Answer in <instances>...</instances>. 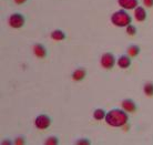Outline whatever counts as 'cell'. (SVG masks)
I'll return each mask as SVG.
<instances>
[{
	"label": "cell",
	"instance_id": "cell-1",
	"mask_svg": "<svg viewBox=\"0 0 153 145\" xmlns=\"http://www.w3.org/2000/svg\"><path fill=\"white\" fill-rule=\"evenodd\" d=\"M104 120L109 125L114 126V127H122L128 123L129 116L123 109H112L110 112L107 113V116Z\"/></svg>",
	"mask_w": 153,
	"mask_h": 145
},
{
	"label": "cell",
	"instance_id": "cell-2",
	"mask_svg": "<svg viewBox=\"0 0 153 145\" xmlns=\"http://www.w3.org/2000/svg\"><path fill=\"white\" fill-rule=\"evenodd\" d=\"M111 22L115 27H128L132 22V17L128 13L126 9H121L111 16Z\"/></svg>",
	"mask_w": 153,
	"mask_h": 145
},
{
	"label": "cell",
	"instance_id": "cell-3",
	"mask_svg": "<svg viewBox=\"0 0 153 145\" xmlns=\"http://www.w3.org/2000/svg\"><path fill=\"white\" fill-rule=\"evenodd\" d=\"M8 22L10 24V27L15 28V29H19V28H22L26 23V18L25 16L19 13V12H16V13H12L10 17H9V20Z\"/></svg>",
	"mask_w": 153,
	"mask_h": 145
},
{
	"label": "cell",
	"instance_id": "cell-4",
	"mask_svg": "<svg viewBox=\"0 0 153 145\" xmlns=\"http://www.w3.org/2000/svg\"><path fill=\"white\" fill-rule=\"evenodd\" d=\"M51 123H52L51 118L47 114L38 115L35 120V125L37 129H39V130H47V129L51 125Z\"/></svg>",
	"mask_w": 153,
	"mask_h": 145
},
{
	"label": "cell",
	"instance_id": "cell-5",
	"mask_svg": "<svg viewBox=\"0 0 153 145\" xmlns=\"http://www.w3.org/2000/svg\"><path fill=\"white\" fill-rule=\"evenodd\" d=\"M115 62H117L115 57L111 52H107V53H104L103 55L101 57V65L103 67L104 69H107V70L112 69V68L114 67Z\"/></svg>",
	"mask_w": 153,
	"mask_h": 145
},
{
	"label": "cell",
	"instance_id": "cell-6",
	"mask_svg": "<svg viewBox=\"0 0 153 145\" xmlns=\"http://www.w3.org/2000/svg\"><path fill=\"white\" fill-rule=\"evenodd\" d=\"M121 107H122V109L126 111V113H134L135 111L138 110V105H137V103L131 99L123 100L122 103H121Z\"/></svg>",
	"mask_w": 153,
	"mask_h": 145
},
{
	"label": "cell",
	"instance_id": "cell-7",
	"mask_svg": "<svg viewBox=\"0 0 153 145\" xmlns=\"http://www.w3.org/2000/svg\"><path fill=\"white\" fill-rule=\"evenodd\" d=\"M118 4L120 7H122V9L132 10L138 7L139 0H118Z\"/></svg>",
	"mask_w": 153,
	"mask_h": 145
},
{
	"label": "cell",
	"instance_id": "cell-8",
	"mask_svg": "<svg viewBox=\"0 0 153 145\" xmlns=\"http://www.w3.org/2000/svg\"><path fill=\"white\" fill-rule=\"evenodd\" d=\"M33 53L37 58L39 59H43L48 55V50L46 49V47L41 44V43H37L33 46Z\"/></svg>",
	"mask_w": 153,
	"mask_h": 145
},
{
	"label": "cell",
	"instance_id": "cell-9",
	"mask_svg": "<svg viewBox=\"0 0 153 145\" xmlns=\"http://www.w3.org/2000/svg\"><path fill=\"white\" fill-rule=\"evenodd\" d=\"M117 63H118V65L121 68V69H128V68H130L131 64H132V60H131L130 55H128V54H122V55L118 59Z\"/></svg>",
	"mask_w": 153,
	"mask_h": 145
},
{
	"label": "cell",
	"instance_id": "cell-10",
	"mask_svg": "<svg viewBox=\"0 0 153 145\" xmlns=\"http://www.w3.org/2000/svg\"><path fill=\"white\" fill-rule=\"evenodd\" d=\"M87 76V70L84 68H78L76 70H74L71 74V78H72L73 81H76V82H80V81L84 80Z\"/></svg>",
	"mask_w": 153,
	"mask_h": 145
},
{
	"label": "cell",
	"instance_id": "cell-11",
	"mask_svg": "<svg viewBox=\"0 0 153 145\" xmlns=\"http://www.w3.org/2000/svg\"><path fill=\"white\" fill-rule=\"evenodd\" d=\"M146 16H148V13H146L144 7L138 6L134 9V17H135L137 21H139V22H143L146 19Z\"/></svg>",
	"mask_w": 153,
	"mask_h": 145
},
{
	"label": "cell",
	"instance_id": "cell-12",
	"mask_svg": "<svg viewBox=\"0 0 153 145\" xmlns=\"http://www.w3.org/2000/svg\"><path fill=\"white\" fill-rule=\"evenodd\" d=\"M65 38H67L65 33L62 30H60V29L53 30L51 32V39L54 40V41H63Z\"/></svg>",
	"mask_w": 153,
	"mask_h": 145
},
{
	"label": "cell",
	"instance_id": "cell-13",
	"mask_svg": "<svg viewBox=\"0 0 153 145\" xmlns=\"http://www.w3.org/2000/svg\"><path fill=\"white\" fill-rule=\"evenodd\" d=\"M140 52H141L140 47L135 46V44H132V46L128 47V49H126V54H128V55H130L131 58L138 57L139 54H140Z\"/></svg>",
	"mask_w": 153,
	"mask_h": 145
},
{
	"label": "cell",
	"instance_id": "cell-14",
	"mask_svg": "<svg viewBox=\"0 0 153 145\" xmlns=\"http://www.w3.org/2000/svg\"><path fill=\"white\" fill-rule=\"evenodd\" d=\"M105 116H107V112L103 109H96L93 111V118L97 121H101V120L105 118Z\"/></svg>",
	"mask_w": 153,
	"mask_h": 145
},
{
	"label": "cell",
	"instance_id": "cell-15",
	"mask_svg": "<svg viewBox=\"0 0 153 145\" xmlns=\"http://www.w3.org/2000/svg\"><path fill=\"white\" fill-rule=\"evenodd\" d=\"M143 91H144V93H146V95L153 96V83L152 82L146 83V85H144V88H143Z\"/></svg>",
	"mask_w": 153,
	"mask_h": 145
},
{
	"label": "cell",
	"instance_id": "cell-16",
	"mask_svg": "<svg viewBox=\"0 0 153 145\" xmlns=\"http://www.w3.org/2000/svg\"><path fill=\"white\" fill-rule=\"evenodd\" d=\"M126 33H128L129 36H135L137 35V32H138L137 27L133 26V24H129L128 27H126Z\"/></svg>",
	"mask_w": 153,
	"mask_h": 145
},
{
	"label": "cell",
	"instance_id": "cell-17",
	"mask_svg": "<svg viewBox=\"0 0 153 145\" xmlns=\"http://www.w3.org/2000/svg\"><path fill=\"white\" fill-rule=\"evenodd\" d=\"M45 144L47 145H57L59 144V138L57 136H50L47 138V141L45 142Z\"/></svg>",
	"mask_w": 153,
	"mask_h": 145
},
{
	"label": "cell",
	"instance_id": "cell-18",
	"mask_svg": "<svg viewBox=\"0 0 153 145\" xmlns=\"http://www.w3.org/2000/svg\"><path fill=\"white\" fill-rule=\"evenodd\" d=\"M25 140H26V138H23V136H22V138H20V136H19V138H16L13 143H15V144H17V145H19V144H25V143H26V141H25Z\"/></svg>",
	"mask_w": 153,
	"mask_h": 145
},
{
	"label": "cell",
	"instance_id": "cell-19",
	"mask_svg": "<svg viewBox=\"0 0 153 145\" xmlns=\"http://www.w3.org/2000/svg\"><path fill=\"white\" fill-rule=\"evenodd\" d=\"M144 7L146 8H152L153 7V0H142Z\"/></svg>",
	"mask_w": 153,
	"mask_h": 145
},
{
	"label": "cell",
	"instance_id": "cell-20",
	"mask_svg": "<svg viewBox=\"0 0 153 145\" xmlns=\"http://www.w3.org/2000/svg\"><path fill=\"white\" fill-rule=\"evenodd\" d=\"M76 144H90V141H88V138H81L79 141L76 142Z\"/></svg>",
	"mask_w": 153,
	"mask_h": 145
},
{
	"label": "cell",
	"instance_id": "cell-21",
	"mask_svg": "<svg viewBox=\"0 0 153 145\" xmlns=\"http://www.w3.org/2000/svg\"><path fill=\"white\" fill-rule=\"evenodd\" d=\"M28 0H15V2L17 4H26Z\"/></svg>",
	"mask_w": 153,
	"mask_h": 145
},
{
	"label": "cell",
	"instance_id": "cell-22",
	"mask_svg": "<svg viewBox=\"0 0 153 145\" xmlns=\"http://www.w3.org/2000/svg\"><path fill=\"white\" fill-rule=\"evenodd\" d=\"M8 138H6V141H2L1 142V144L2 145H4V144H12V142H10V141H7Z\"/></svg>",
	"mask_w": 153,
	"mask_h": 145
}]
</instances>
